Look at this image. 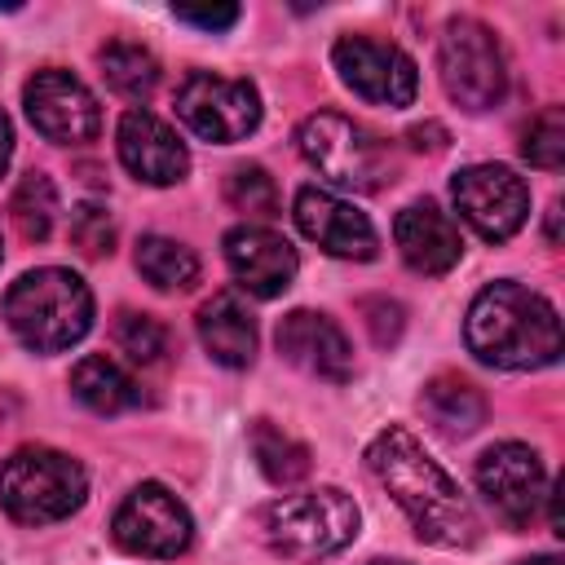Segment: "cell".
Returning <instances> with one entry per match:
<instances>
[{
    "label": "cell",
    "instance_id": "cell-5",
    "mask_svg": "<svg viewBox=\"0 0 565 565\" xmlns=\"http://www.w3.org/2000/svg\"><path fill=\"white\" fill-rule=\"evenodd\" d=\"M296 146L305 154V163L340 185V190H380L397 177V154L393 146L371 132L366 124L349 119V115H335V110H318L309 115L300 128H296Z\"/></svg>",
    "mask_w": 565,
    "mask_h": 565
},
{
    "label": "cell",
    "instance_id": "cell-8",
    "mask_svg": "<svg viewBox=\"0 0 565 565\" xmlns=\"http://www.w3.org/2000/svg\"><path fill=\"white\" fill-rule=\"evenodd\" d=\"M177 115L181 124L216 146L243 141L260 124V93L247 79H225L212 71H194L177 88Z\"/></svg>",
    "mask_w": 565,
    "mask_h": 565
},
{
    "label": "cell",
    "instance_id": "cell-30",
    "mask_svg": "<svg viewBox=\"0 0 565 565\" xmlns=\"http://www.w3.org/2000/svg\"><path fill=\"white\" fill-rule=\"evenodd\" d=\"M177 22L185 26H199V31H230L238 22V4H172Z\"/></svg>",
    "mask_w": 565,
    "mask_h": 565
},
{
    "label": "cell",
    "instance_id": "cell-24",
    "mask_svg": "<svg viewBox=\"0 0 565 565\" xmlns=\"http://www.w3.org/2000/svg\"><path fill=\"white\" fill-rule=\"evenodd\" d=\"M97 62H102L106 84H110L119 97H128V102H146V97L154 93V84H159V62H154V53L141 49V44H132V40H110V44L97 53Z\"/></svg>",
    "mask_w": 565,
    "mask_h": 565
},
{
    "label": "cell",
    "instance_id": "cell-4",
    "mask_svg": "<svg viewBox=\"0 0 565 565\" xmlns=\"http://www.w3.org/2000/svg\"><path fill=\"white\" fill-rule=\"evenodd\" d=\"M256 530L274 556L296 561V565H313V561H327L353 543L358 503L335 486L282 494L256 512Z\"/></svg>",
    "mask_w": 565,
    "mask_h": 565
},
{
    "label": "cell",
    "instance_id": "cell-3",
    "mask_svg": "<svg viewBox=\"0 0 565 565\" xmlns=\"http://www.w3.org/2000/svg\"><path fill=\"white\" fill-rule=\"evenodd\" d=\"M4 322L31 353H62L93 327V291L62 265L31 269L9 287Z\"/></svg>",
    "mask_w": 565,
    "mask_h": 565
},
{
    "label": "cell",
    "instance_id": "cell-22",
    "mask_svg": "<svg viewBox=\"0 0 565 565\" xmlns=\"http://www.w3.org/2000/svg\"><path fill=\"white\" fill-rule=\"evenodd\" d=\"M247 441H252L256 468H260L274 486H296V481H305V477H309V468H313L309 446H305V441H296L291 433H282V428H278V424H269V419H256Z\"/></svg>",
    "mask_w": 565,
    "mask_h": 565
},
{
    "label": "cell",
    "instance_id": "cell-20",
    "mask_svg": "<svg viewBox=\"0 0 565 565\" xmlns=\"http://www.w3.org/2000/svg\"><path fill=\"white\" fill-rule=\"evenodd\" d=\"M419 411L446 437H468L486 424V397L463 375H433L419 393Z\"/></svg>",
    "mask_w": 565,
    "mask_h": 565
},
{
    "label": "cell",
    "instance_id": "cell-2",
    "mask_svg": "<svg viewBox=\"0 0 565 565\" xmlns=\"http://www.w3.org/2000/svg\"><path fill=\"white\" fill-rule=\"evenodd\" d=\"M468 353L499 371H539L561 358L556 305L521 282H490L463 318Z\"/></svg>",
    "mask_w": 565,
    "mask_h": 565
},
{
    "label": "cell",
    "instance_id": "cell-1",
    "mask_svg": "<svg viewBox=\"0 0 565 565\" xmlns=\"http://www.w3.org/2000/svg\"><path fill=\"white\" fill-rule=\"evenodd\" d=\"M371 477L388 490V499L406 512L415 534L437 547H472L481 534V521L463 490L450 481V472L424 450V441L411 428L388 424L366 446Z\"/></svg>",
    "mask_w": 565,
    "mask_h": 565
},
{
    "label": "cell",
    "instance_id": "cell-11",
    "mask_svg": "<svg viewBox=\"0 0 565 565\" xmlns=\"http://www.w3.org/2000/svg\"><path fill=\"white\" fill-rule=\"evenodd\" d=\"M331 62H335L340 79L362 102L397 110V106H411L415 93H419V71L397 44H384V40H371V35H340L335 49H331Z\"/></svg>",
    "mask_w": 565,
    "mask_h": 565
},
{
    "label": "cell",
    "instance_id": "cell-35",
    "mask_svg": "<svg viewBox=\"0 0 565 565\" xmlns=\"http://www.w3.org/2000/svg\"><path fill=\"white\" fill-rule=\"evenodd\" d=\"M371 565H406V561H371Z\"/></svg>",
    "mask_w": 565,
    "mask_h": 565
},
{
    "label": "cell",
    "instance_id": "cell-28",
    "mask_svg": "<svg viewBox=\"0 0 565 565\" xmlns=\"http://www.w3.org/2000/svg\"><path fill=\"white\" fill-rule=\"evenodd\" d=\"M115 344H119V353H128L132 362L154 366V362H163V353H168V331H163V322L150 318V313H124V318L115 322Z\"/></svg>",
    "mask_w": 565,
    "mask_h": 565
},
{
    "label": "cell",
    "instance_id": "cell-25",
    "mask_svg": "<svg viewBox=\"0 0 565 565\" xmlns=\"http://www.w3.org/2000/svg\"><path fill=\"white\" fill-rule=\"evenodd\" d=\"M9 216L18 225V234L26 243H44L49 230H53V216H57V190L44 172H26L9 199Z\"/></svg>",
    "mask_w": 565,
    "mask_h": 565
},
{
    "label": "cell",
    "instance_id": "cell-32",
    "mask_svg": "<svg viewBox=\"0 0 565 565\" xmlns=\"http://www.w3.org/2000/svg\"><path fill=\"white\" fill-rule=\"evenodd\" d=\"M9 154H13V128H9V115L0 110V177L9 168Z\"/></svg>",
    "mask_w": 565,
    "mask_h": 565
},
{
    "label": "cell",
    "instance_id": "cell-34",
    "mask_svg": "<svg viewBox=\"0 0 565 565\" xmlns=\"http://www.w3.org/2000/svg\"><path fill=\"white\" fill-rule=\"evenodd\" d=\"M521 565H561L556 556H530V561H521Z\"/></svg>",
    "mask_w": 565,
    "mask_h": 565
},
{
    "label": "cell",
    "instance_id": "cell-29",
    "mask_svg": "<svg viewBox=\"0 0 565 565\" xmlns=\"http://www.w3.org/2000/svg\"><path fill=\"white\" fill-rule=\"evenodd\" d=\"M71 243L88 256V260H102L115 252V221L102 203H79L71 212Z\"/></svg>",
    "mask_w": 565,
    "mask_h": 565
},
{
    "label": "cell",
    "instance_id": "cell-7",
    "mask_svg": "<svg viewBox=\"0 0 565 565\" xmlns=\"http://www.w3.org/2000/svg\"><path fill=\"white\" fill-rule=\"evenodd\" d=\"M437 66L450 102L463 110H490L508 93V62L494 31L477 18H450L437 44Z\"/></svg>",
    "mask_w": 565,
    "mask_h": 565
},
{
    "label": "cell",
    "instance_id": "cell-23",
    "mask_svg": "<svg viewBox=\"0 0 565 565\" xmlns=\"http://www.w3.org/2000/svg\"><path fill=\"white\" fill-rule=\"evenodd\" d=\"M137 269L159 291H185L199 282V256L185 243L163 238V234H146L137 243Z\"/></svg>",
    "mask_w": 565,
    "mask_h": 565
},
{
    "label": "cell",
    "instance_id": "cell-10",
    "mask_svg": "<svg viewBox=\"0 0 565 565\" xmlns=\"http://www.w3.org/2000/svg\"><path fill=\"white\" fill-rule=\"evenodd\" d=\"M450 199L455 212L486 238V243H503L512 238L525 216H530V190L525 181L503 168V163H472L463 172H455L450 181Z\"/></svg>",
    "mask_w": 565,
    "mask_h": 565
},
{
    "label": "cell",
    "instance_id": "cell-19",
    "mask_svg": "<svg viewBox=\"0 0 565 565\" xmlns=\"http://www.w3.org/2000/svg\"><path fill=\"white\" fill-rule=\"evenodd\" d=\"M199 340H203L212 362H221L230 371L252 366V358H256V318H252V309L243 305L238 291H216L199 309Z\"/></svg>",
    "mask_w": 565,
    "mask_h": 565
},
{
    "label": "cell",
    "instance_id": "cell-17",
    "mask_svg": "<svg viewBox=\"0 0 565 565\" xmlns=\"http://www.w3.org/2000/svg\"><path fill=\"white\" fill-rule=\"evenodd\" d=\"M119 159L146 185H177L190 168L181 137L150 110H128L119 119Z\"/></svg>",
    "mask_w": 565,
    "mask_h": 565
},
{
    "label": "cell",
    "instance_id": "cell-16",
    "mask_svg": "<svg viewBox=\"0 0 565 565\" xmlns=\"http://www.w3.org/2000/svg\"><path fill=\"white\" fill-rule=\"evenodd\" d=\"M274 344L278 353L300 366L305 375H318V380H331V384H344L353 375V349L344 340V331L327 318V313H313V309H291L278 331H274Z\"/></svg>",
    "mask_w": 565,
    "mask_h": 565
},
{
    "label": "cell",
    "instance_id": "cell-31",
    "mask_svg": "<svg viewBox=\"0 0 565 565\" xmlns=\"http://www.w3.org/2000/svg\"><path fill=\"white\" fill-rule=\"evenodd\" d=\"M362 313H366V327H371L375 344H393L402 335V305L397 300H384V296L362 300Z\"/></svg>",
    "mask_w": 565,
    "mask_h": 565
},
{
    "label": "cell",
    "instance_id": "cell-33",
    "mask_svg": "<svg viewBox=\"0 0 565 565\" xmlns=\"http://www.w3.org/2000/svg\"><path fill=\"white\" fill-rule=\"evenodd\" d=\"M556 216H561V203H552V207H547V243H556V238H561V230H556Z\"/></svg>",
    "mask_w": 565,
    "mask_h": 565
},
{
    "label": "cell",
    "instance_id": "cell-21",
    "mask_svg": "<svg viewBox=\"0 0 565 565\" xmlns=\"http://www.w3.org/2000/svg\"><path fill=\"white\" fill-rule=\"evenodd\" d=\"M71 393H75L93 415H124V411L141 406L137 380H132L119 362H110V358H102V353H88V358L75 362V371H71Z\"/></svg>",
    "mask_w": 565,
    "mask_h": 565
},
{
    "label": "cell",
    "instance_id": "cell-27",
    "mask_svg": "<svg viewBox=\"0 0 565 565\" xmlns=\"http://www.w3.org/2000/svg\"><path fill=\"white\" fill-rule=\"evenodd\" d=\"M521 154L543 172H556L565 163V110L561 106H547L530 119V128L521 137Z\"/></svg>",
    "mask_w": 565,
    "mask_h": 565
},
{
    "label": "cell",
    "instance_id": "cell-6",
    "mask_svg": "<svg viewBox=\"0 0 565 565\" xmlns=\"http://www.w3.org/2000/svg\"><path fill=\"white\" fill-rule=\"evenodd\" d=\"M88 494L84 468L49 446H22L0 463V508L22 525L71 516Z\"/></svg>",
    "mask_w": 565,
    "mask_h": 565
},
{
    "label": "cell",
    "instance_id": "cell-13",
    "mask_svg": "<svg viewBox=\"0 0 565 565\" xmlns=\"http://www.w3.org/2000/svg\"><path fill=\"white\" fill-rule=\"evenodd\" d=\"M477 486L508 525H530L547 499L543 459L521 441H499L477 459Z\"/></svg>",
    "mask_w": 565,
    "mask_h": 565
},
{
    "label": "cell",
    "instance_id": "cell-15",
    "mask_svg": "<svg viewBox=\"0 0 565 565\" xmlns=\"http://www.w3.org/2000/svg\"><path fill=\"white\" fill-rule=\"evenodd\" d=\"M225 265L238 278V287L260 296V300L282 296L300 269L296 247L265 225H234L225 234Z\"/></svg>",
    "mask_w": 565,
    "mask_h": 565
},
{
    "label": "cell",
    "instance_id": "cell-18",
    "mask_svg": "<svg viewBox=\"0 0 565 565\" xmlns=\"http://www.w3.org/2000/svg\"><path fill=\"white\" fill-rule=\"evenodd\" d=\"M393 243L402 252V260L415 269V274H428V278H441L459 265L463 256V238H459V225L437 207V203H411L397 212L393 221Z\"/></svg>",
    "mask_w": 565,
    "mask_h": 565
},
{
    "label": "cell",
    "instance_id": "cell-26",
    "mask_svg": "<svg viewBox=\"0 0 565 565\" xmlns=\"http://www.w3.org/2000/svg\"><path fill=\"white\" fill-rule=\"evenodd\" d=\"M225 203L234 212H247V216H278V185L274 177L260 168V163H238L230 177H225Z\"/></svg>",
    "mask_w": 565,
    "mask_h": 565
},
{
    "label": "cell",
    "instance_id": "cell-12",
    "mask_svg": "<svg viewBox=\"0 0 565 565\" xmlns=\"http://www.w3.org/2000/svg\"><path fill=\"white\" fill-rule=\"evenodd\" d=\"M22 106H26V119L35 124V132L57 141V146L93 141L97 128H102V106L88 93V84L75 79L71 71H57V66L35 71L26 79Z\"/></svg>",
    "mask_w": 565,
    "mask_h": 565
},
{
    "label": "cell",
    "instance_id": "cell-9",
    "mask_svg": "<svg viewBox=\"0 0 565 565\" xmlns=\"http://www.w3.org/2000/svg\"><path fill=\"white\" fill-rule=\"evenodd\" d=\"M110 539L132 552V556H154V561H168V556H181L194 539V521L185 512V503L159 486V481H141L137 490H128V499L115 508L110 516Z\"/></svg>",
    "mask_w": 565,
    "mask_h": 565
},
{
    "label": "cell",
    "instance_id": "cell-14",
    "mask_svg": "<svg viewBox=\"0 0 565 565\" xmlns=\"http://www.w3.org/2000/svg\"><path fill=\"white\" fill-rule=\"evenodd\" d=\"M291 216L305 238H313L322 252H331L340 260H371L380 252V238H375V225L366 221V212L335 199L331 190H318V185L296 190Z\"/></svg>",
    "mask_w": 565,
    "mask_h": 565
}]
</instances>
